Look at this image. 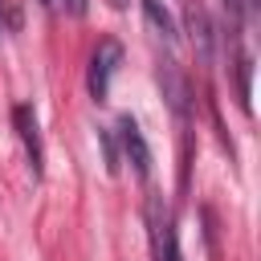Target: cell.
<instances>
[{
	"mask_svg": "<svg viewBox=\"0 0 261 261\" xmlns=\"http://www.w3.org/2000/svg\"><path fill=\"white\" fill-rule=\"evenodd\" d=\"M184 20H188V37H192V49H196L200 65H212V57H216V29H212L208 12L192 0L188 12H184Z\"/></svg>",
	"mask_w": 261,
	"mask_h": 261,
	"instance_id": "cell-4",
	"label": "cell"
},
{
	"mask_svg": "<svg viewBox=\"0 0 261 261\" xmlns=\"http://www.w3.org/2000/svg\"><path fill=\"white\" fill-rule=\"evenodd\" d=\"M37 4H41V8H53V0H37Z\"/></svg>",
	"mask_w": 261,
	"mask_h": 261,
	"instance_id": "cell-11",
	"label": "cell"
},
{
	"mask_svg": "<svg viewBox=\"0 0 261 261\" xmlns=\"http://www.w3.org/2000/svg\"><path fill=\"white\" fill-rule=\"evenodd\" d=\"M16 24H20V12H16L8 0H0V37H4L8 29H16Z\"/></svg>",
	"mask_w": 261,
	"mask_h": 261,
	"instance_id": "cell-9",
	"label": "cell"
},
{
	"mask_svg": "<svg viewBox=\"0 0 261 261\" xmlns=\"http://www.w3.org/2000/svg\"><path fill=\"white\" fill-rule=\"evenodd\" d=\"M12 126H16V135H20V143H24V155H29V167H33V175H41V163H45V151H41V130H37V114H33V106H12Z\"/></svg>",
	"mask_w": 261,
	"mask_h": 261,
	"instance_id": "cell-5",
	"label": "cell"
},
{
	"mask_svg": "<svg viewBox=\"0 0 261 261\" xmlns=\"http://www.w3.org/2000/svg\"><path fill=\"white\" fill-rule=\"evenodd\" d=\"M253 4H257V0H220V8H224V16H228V29H232V33L245 29V20L253 16Z\"/></svg>",
	"mask_w": 261,
	"mask_h": 261,
	"instance_id": "cell-8",
	"label": "cell"
},
{
	"mask_svg": "<svg viewBox=\"0 0 261 261\" xmlns=\"http://www.w3.org/2000/svg\"><path fill=\"white\" fill-rule=\"evenodd\" d=\"M143 216H147V241H151V253L155 261H184L179 253V241H175V216H171V204L163 196H147L143 204Z\"/></svg>",
	"mask_w": 261,
	"mask_h": 261,
	"instance_id": "cell-1",
	"label": "cell"
},
{
	"mask_svg": "<svg viewBox=\"0 0 261 261\" xmlns=\"http://www.w3.org/2000/svg\"><path fill=\"white\" fill-rule=\"evenodd\" d=\"M118 61H122V45L110 41V37L98 41V49L90 53V73H86V86H90L94 102H106V94H110V77H114Z\"/></svg>",
	"mask_w": 261,
	"mask_h": 261,
	"instance_id": "cell-2",
	"label": "cell"
},
{
	"mask_svg": "<svg viewBox=\"0 0 261 261\" xmlns=\"http://www.w3.org/2000/svg\"><path fill=\"white\" fill-rule=\"evenodd\" d=\"M53 4H61L69 16H82V12H86V0H53Z\"/></svg>",
	"mask_w": 261,
	"mask_h": 261,
	"instance_id": "cell-10",
	"label": "cell"
},
{
	"mask_svg": "<svg viewBox=\"0 0 261 261\" xmlns=\"http://www.w3.org/2000/svg\"><path fill=\"white\" fill-rule=\"evenodd\" d=\"M155 82H159V90H163L167 106L175 110V118H184V122H188V114H192V82H188V73H184L171 57H163V61L155 65Z\"/></svg>",
	"mask_w": 261,
	"mask_h": 261,
	"instance_id": "cell-3",
	"label": "cell"
},
{
	"mask_svg": "<svg viewBox=\"0 0 261 261\" xmlns=\"http://www.w3.org/2000/svg\"><path fill=\"white\" fill-rule=\"evenodd\" d=\"M118 139H122V151H126V159H130L135 175H147V171H151V151H147V139H143V130L135 126V118H130V114L118 122Z\"/></svg>",
	"mask_w": 261,
	"mask_h": 261,
	"instance_id": "cell-6",
	"label": "cell"
},
{
	"mask_svg": "<svg viewBox=\"0 0 261 261\" xmlns=\"http://www.w3.org/2000/svg\"><path fill=\"white\" fill-rule=\"evenodd\" d=\"M143 16H147V20L159 29V37H163V41H175V37H179V29H175L171 12H167L159 0H143Z\"/></svg>",
	"mask_w": 261,
	"mask_h": 261,
	"instance_id": "cell-7",
	"label": "cell"
}]
</instances>
